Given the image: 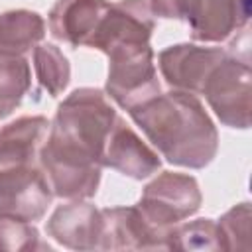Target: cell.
Wrapping results in <instances>:
<instances>
[{"label":"cell","mask_w":252,"mask_h":252,"mask_svg":"<svg viewBox=\"0 0 252 252\" xmlns=\"http://www.w3.org/2000/svg\"><path fill=\"white\" fill-rule=\"evenodd\" d=\"M116 118L100 89L81 87L63 98L37 158L53 197L83 201L96 195L102 150Z\"/></svg>","instance_id":"6da1fadb"},{"label":"cell","mask_w":252,"mask_h":252,"mask_svg":"<svg viewBox=\"0 0 252 252\" xmlns=\"http://www.w3.org/2000/svg\"><path fill=\"white\" fill-rule=\"evenodd\" d=\"M158 154L173 165L201 169L219 148L217 128L197 94L171 89L128 110Z\"/></svg>","instance_id":"7a4b0ae2"},{"label":"cell","mask_w":252,"mask_h":252,"mask_svg":"<svg viewBox=\"0 0 252 252\" xmlns=\"http://www.w3.org/2000/svg\"><path fill=\"white\" fill-rule=\"evenodd\" d=\"M152 16L183 20L191 37L203 43H220L248 26L250 0H150Z\"/></svg>","instance_id":"3957f363"},{"label":"cell","mask_w":252,"mask_h":252,"mask_svg":"<svg viewBox=\"0 0 252 252\" xmlns=\"http://www.w3.org/2000/svg\"><path fill=\"white\" fill-rule=\"evenodd\" d=\"M106 96L126 112L161 93L150 41H128L108 53Z\"/></svg>","instance_id":"277c9868"},{"label":"cell","mask_w":252,"mask_h":252,"mask_svg":"<svg viewBox=\"0 0 252 252\" xmlns=\"http://www.w3.org/2000/svg\"><path fill=\"white\" fill-rule=\"evenodd\" d=\"M201 201L203 197L195 177L163 171L144 187L136 207L142 217L167 238L175 224L199 211Z\"/></svg>","instance_id":"5b68a950"},{"label":"cell","mask_w":252,"mask_h":252,"mask_svg":"<svg viewBox=\"0 0 252 252\" xmlns=\"http://www.w3.org/2000/svg\"><path fill=\"white\" fill-rule=\"evenodd\" d=\"M201 94L228 128L250 126V61L226 53L209 73Z\"/></svg>","instance_id":"8992f818"},{"label":"cell","mask_w":252,"mask_h":252,"mask_svg":"<svg viewBox=\"0 0 252 252\" xmlns=\"http://www.w3.org/2000/svg\"><path fill=\"white\" fill-rule=\"evenodd\" d=\"M51 199L53 191L37 163L0 167V217L35 222L45 215Z\"/></svg>","instance_id":"52a82bcc"},{"label":"cell","mask_w":252,"mask_h":252,"mask_svg":"<svg viewBox=\"0 0 252 252\" xmlns=\"http://www.w3.org/2000/svg\"><path fill=\"white\" fill-rule=\"evenodd\" d=\"M224 55L226 51L220 47L177 43L159 51L158 67L161 77L171 89L191 94H201L209 73Z\"/></svg>","instance_id":"ba28073f"},{"label":"cell","mask_w":252,"mask_h":252,"mask_svg":"<svg viewBox=\"0 0 252 252\" xmlns=\"http://www.w3.org/2000/svg\"><path fill=\"white\" fill-rule=\"evenodd\" d=\"M154 16L146 0H118L108 4L89 47L108 53L112 47L128 41H150Z\"/></svg>","instance_id":"9c48e42d"},{"label":"cell","mask_w":252,"mask_h":252,"mask_svg":"<svg viewBox=\"0 0 252 252\" xmlns=\"http://www.w3.org/2000/svg\"><path fill=\"white\" fill-rule=\"evenodd\" d=\"M47 236L71 250H98L102 238V211L83 201H71L53 211L45 226Z\"/></svg>","instance_id":"30bf717a"},{"label":"cell","mask_w":252,"mask_h":252,"mask_svg":"<svg viewBox=\"0 0 252 252\" xmlns=\"http://www.w3.org/2000/svg\"><path fill=\"white\" fill-rule=\"evenodd\" d=\"M161 165L159 154L154 152L122 118H116L102 150V167L120 171L132 179H146Z\"/></svg>","instance_id":"8fae6325"},{"label":"cell","mask_w":252,"mask_h":252,"mask_svg":"<svg viewBox=\"0 0 252 252\" xmlns=\"http://www.w3.org/2000/svg\"><path fill=\"white\" fill-rule=\"evenodd\" d=\"M102 211V238L98 250H167V238L159 234L138 207H112Z\"/></svg>","instance_id":"7c38bea8"},{"label":"cell","mask_w":252,"mask_h":252,"mask_svg":"<svg viewBox=\"0 0 252 252\" xmlns=\"http://www.w3.org/2000/svg\"><path fill=\"white\" fill-rule=\"evenodd\" d=\"M108 4L106 0H57L47 16L51 35L71 47H89Z\"/></svg>","instance_id":"4fadbf2b"},{"label":"cell","mask_w":252,"mask_h":252,"mask_svg":"<svg viewBox=\"0 0 252 252\" xmlns=\"http://www.w3.org/2000/svg\"><path fill=\"white\" fill-rule=\"evenodd\" d=\"M49 134L45 116H22L0 130V167L35 165Z\"/></svg>","instance_id":"5bb4252c"},{"label":"cell","mask_w":252,"mask_h":252,"mask_svg":"<svg viewBox=\"0 0 252 252\" xmlns=\"http://www.w3.org/2000/svg\"><path fill=\"white\" fill-rule=\"evenodd\" d=\"M45 35V22L32 10H8L0 14V53L26 55Z\"/></svg>","instance_id":"9a60e30c"},{"label":"cell","mask_w":252,"mask_h":252,"mask_svg":"<svg viewBox=\"0 0 252 252\" xmlns=\"http://www.w3.org/2000/svg\"><path fill=\"white\" fill-rule=\"evenodd\" d=\"M32 87V69L22 55L0 53V120L10 116Z\"/></svg>","instance_id":"2e32d148"},{"label":"cell","mask_w":252,"mask_h":252,"mask_svg":"<svg viewBox=\"0 0 252 252\" xmlns=\"http://www.w3.org/2000/svg\"><path fill=\"white\" fill-rule=\"evenodd\" d=\"M33 71L49 96H59L71 79L69 59L53 43H37L33 47Z\"/></svg>","instance_id":"e0dca14e"},{"label":"cell","mask_w":252,"mask_h":252,"mask_svg":"<svg viewBox=\"0 0 252 252\" xmlns=\"http://www.w3.org/2000/svg\"><path fill=\"white\" fill-rule=\"evenodd\" d=\"M167 248L177 250H219L220 232L215 220L197 219L185 224H175L167 236Z\"/></svg>","instance_id":"ac0fdd59"},{"label":"cell","mask_w":252,"mask_h":252,"mask_svg":"<svg viewBox=\"0 0 252 252\" xmlns=\"http://www.w3.org/2000/svg\"><path fill=\"white\" fill-rule=\"evenodd\" d=\"M217 226L220 232V246L224 250H246L250 246V203H240L226 211L219 219Z\"/></svg>","instance_id":"d6986e66"},{"label":"cell","mask_w":252,"mask_h":252,"mask_svg":"<svg viewBox=\"0 0 252 252\" xmlns=\"http://www.w3.org/2000/svg\"><path fill=\"white\" fill-rule=\"evenodd\" d=\"M37 248H45V244H41L39 232L32 222L14 217H0V250L24 252Z\"/></svg>","instance_id":"ffe728a7"}]
</instances>
